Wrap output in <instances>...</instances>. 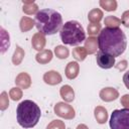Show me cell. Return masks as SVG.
<instances>
[{
	"instance_id": "6da1fadb",
	"label": "cell",
	"mask_w": 129,
	"mask_h": 129,
	"mask_svg": "<svg viewBox=\"0 0 129 129\" xmlns=\"http://www.w3.org/2000/svg\"><path fill=\"white\" fill-rule=\"evenodd\" d=\"M99 49L114 57L121 55L127 47V38L121 28L105 27L98 35Z\"/></svg>"
},
{
	"instance_id": "7a4b0ae2",
	"label": "cell",
	"mask_w": 129,
	"mask_h": 129,
	"mask_svg": "<svg viewBox=\"0 0 129 129\" xmlns=\"http://www.w3.org/2000/svg\"><path fill=\"white\" fill-rule=\"evenodd\" d=\"M35 26L38 32L44 35H52L60 31L63 23L59 12L54 9L44 8L35 15Z\"/></svg>"
},
{
	"instance_id": "3957f363",
	"label": "cell",
	"mask_w": 129,
	"mask_h": 129,
	"mask_svg": "<svg viewBox=\"0 0 129 129\" xmlns=\"http://www.w3.org/2000/svg\"><path fill=\"white\" fill-rule=\"evenodd\" d=\"M41 116L40 108L31 100H24L19 103L16 109V118L18 124L23 128L34 127Z\"/></svg>"
},
{
	"instance_id": "277c9868",
	"label": "cell",
	"mask_w": 129,
	"mask_h": 129,
	"mask_svg": "<svg viewBox=\"0 0 129 129\" xmlns=\"http://www.w3.org/2000/svg\"><path fill=\"white\" fill-rule=\"evenodd\" d=\"M59 36L67 45H79L86 40V32L81 23L76 20L67 21L59 31Z\"/></svg>"
},
{
	"instance_id": "5b68a950",
	"label": "cell",
	"mask_w": 129,
	"mask_h": 129,
	"mask_svg": "<svg viewBox=\"0 0 129 129\" xmlns=\"http://www.w3.org/2000/svg\"><path fill=\"white\" fill-rule=\"evenodd\" d=\"M111 129H129V109L114 110L110 118Z\"/></svg>"
},
{
	"instance_id": "8992f818",
	"label": "cell",
	"mask_w": 129,
	"mask_h": 129,
	"mask_svg": "<svg viewBox=\"0 0 129 129\" xmlns=\"http://www.w3.org/2000/svg\"><path fill=\"white\" fill-rule=\"evenodd\" d=\"M53 112L58 117L67 119V120L74 119L75 116H76L75 109L73 108V106H71L67 102H58V103H56L54 105V107H53Z\"/></svg>"
},
{
	"instance_id": "52a82bcc",
	"label": "cell",
	"mask_w": 129,
	"mask_h": 129,
	"mask_svg": "<svg viewBox=\"0 0 129 129\" xmlns=\"http://www.w3.org/2000/svg\"><path fill=\"white\" fill-rule=\"evenodd\" d=\"M96 61L97 64L105 70L111 69L115 66V57L109 53L103 52V51H98L97 52V56H96Z\"/></svg>"
},
{
	"instance_id": "ba28073f",
	"label": "cell",
	"mask_w": 129,
	"mask_h": 129,
	"mask_svg": "<svg viewBox=\"0 0 129 129\" xmlns=\"http://www.w3.org/2000/svg\"><path fill=\"white\" fill-rule=\"evenodd\" d=\"M99 96H100L101 100L104 102H112V101H115L119 97V92L115 88L106 87L100 91Z\"/></svg>"
},
{
	"instance_id": "9c48e42d",
	"label": "cell",
	"mask_w": 129,
	"mask_h": 129,
	"mask_svg": "<svg viewBox=\"0 0 129 129\" xmlns=\"http://www.w3.org/2000/svg\"><path fill=\"white\" fill-rule=\"evenodd\" d=\"M42 79H43V82L46 85H49V86L58 85L62 81L61 75L58 72H56V71H48V72L44 73Z\"/></svg>"
},
{
	"instance_id": "30bf717a",
	"label": "cell",
	"mask_w": 129,
	"mask_h": 129,
	"mask_svg": "<svg viewBox=\"0 0 129 129\" xmlns=\"http://www.w3.org/2000/svg\"><path fill=\"white\" fill-rule=\"evenodd\" d=\"M45 44H46V38H45L44 34H42L41 32H36L33 34L32 38H31L32 48H34L35 50H37L39 52V51L43 50Z\"/></svg>"
},
{
	"instance_id": "8fae6325",
	"label": "cell",
	"mask_w": 129,
	"mask_h": 129,
	"mask_svg": "<svg viewBox=\"0 0 129 129\" xmlns=\"http://www.w3.org/2000/svg\"><path fill=\"white\" fill-rule=\"evenodd\" d=\"M15 85H16V87H18L20 89H24V90L28 89L31 86L30 76L25 72L19 73L15 78Z\"/></svg>"
},
{
	"instance_id": "7c38bea8",
	"label": "cell",
	"mask_w": 129,
	"mask_h": 129,
	"mask_svg": "<svg viewBox=\"0 0 129 129\" xmlns=\"http://www.w3.org/2000/svg\"><path fill=\"white\" fill-rule=\"evenodd\" d=\"M66 77L69 80H74L79 76L80 73V64L77 61H70L64 70Z\"/></svg>"
},
{
	"instance_id": "4fadbf2b",
	"label": "cell",
	"mask_w": 129,
	"mask_h": 129,
	"mask_svg": "<svg viewBox=\"0 0 129 129\" xmlns=\"http://www.w3.org/2000/svg\"><path fill=\"white\" fill-rule=\"evenodd\" d=\"M59 95L62 98L63 102L70 103L75 100V91L69 85H64L59 89Z\"/></svg>"
},
{
	"instance_id": "5bb4252c",
	"label": "cell",
	"mask_w": 129,
	"mask_h": 129,
	"mask_svg": "<svg viewBox=\"0 0 129 129\" xmlns=\"http://www.w3.org/2000/svg\"><path fill=\"white\" fill-rule=\"evenodd\" d=\"M23 6H22V11L27 14V15H36L38 13V6L34 2V0H22Z\"/></svg>"
},
{
	"instance_id": "9a60e30c",
	"label": "cell",
	"mask_w": 129,
	"mask_h": 129,
	"mask_svg": "<svg viewBox=\"0 0 129 129\" xmlns=\"http://www.w3.org/2000/svg\"><path fill=\"white\" fill-rule=\"evenodd\" d=\"M53 53L50 49H43L42 51H39L35 55V60L40 64H46L52 59Z\"/></svg>"
},
{
	"instance_id": "2e32d148",
	"label": "cell",
	"mask_w": 129,
	"mask_h": 129,
	"mask_svg": "<svg viewBox=\"0 0 129 129\" xmlns=\"http://www.w3.org/2000/svg\"><path fill=\"white\" fill-rule=\"evenodd\" d=\"M89 54H93L97 52V49L99 48L98 44V38L96 36H89L85 40V46H84Z\"/></svg>"
},
{
	"instance_id": "e0dca14e",
	"label": "cell",
	"mask_w": 129,
	"mask_h": 129,
	"mask_svg": "<svg viewBox=\"0 0 129 129\" xmlns=\"http://www.w3.org/2000/svg\"><path fill=\"white\" fill-rule=\"evenodd\" d=\"M94 116L99 124H104L108 121V112L102 106H97L94 109Z\"/></svg>"
},
{
	"instance_id": "ac0fdd59",
	"label": "cell",
	"mask_w": 129,
	"mask_h": 129,
	"mask_svg": "<svg viewBox=\"0 0 129 129\" xmlns=\"http://www.w3.org/2000/svg\"><path fill=\"white\" fill-rule=\"evenodd\" d=\"M35 26V20L28 17V16H23L21 17L20 21H19V27L21 32H26L31 30L33 27Z\"/></svg>"
},
{
	"instance_id": "d6986e66",
	"label": "cell",
	"mask_w": 129,
	"mask_h": 129,
	"mask_svg": "<svg viewBox=\"0 0 129 129\" xmlns=\"http://www.w3.org/2000/svg\"><path fill=\"white\" fill-rule=\"evenodd\" d=\"M104 13L100 8H94L88 13V19L91 23H100L103 19Z\"/></svg>"
},
{
	"instance_id": "ffe728a7",
	"label": "cell",
	"mask_w": 129,
	"mask_h": 129,
	"mask_svg": "<svg viewBox=\"0 0 129 129\" xmlns=\"http://www.w3.org/2000/svg\"><path fill=\"white\" fill-rule=\"evenodd\" d=\"M24 55H25V52H24V49L19 46V45H16L15 47V50L13 52V55H12V63L14 66H19L23 58H24Z\"/></svg>"
},
{
	"instance_id": "44dd1931",
	"label": "cell",
	"mask_w": 129,
	"mask_h": 129,
	"mask_svg": "<svg viewBox=\"0 0 129 129\" xmlns=\"http://www.w3.org/2000/svg\"><path fill=\"white\" fill-rule=\"evenodd\" d=\"M104 24L106 25V27L118 28L121 24V19L116 16H113V15H108L104 19Z\"/></svg>"
},
{
	"instance_id": "7402d4cb",
	"label": "cell",
	"mask_w": 129,
	"mask_h": 129,
	"mask_svg": "<svg viewBox=\"0 0 129 129\" xmlns=\"http://www.w3.org/2000/svg\"><path fill=\"white\" fill-rule=\"evenodd\" d=\"M99 4L101 6V8H103L105 11H115L117 9V1L116 0H100Z\"/></svg>"
},
{
	"instance_id": "603a6c76",
	"label": "cell",
	"mask_w": 129,
	"mask_h": 129,
	"mask_svg": "<svg viewBox=\"0 0 129 129\" xmlns=\"http://www.w3.org/2000/svg\"><path fill=\"white\" fill-rule=\"evenodd\" d=\"M87 54H88V52H87L86 48L83 46H77L73 49V56L78 61L85 60V58L87 57Z\"/></svg>"
},
{
	"instance_id": "cb8c5ba5",
	"label": "cell",
	"mask_w": 129,
	"mask_h": 129,
	"mask_svg": "<svg viewBox=\"0 0 129 129\" xmlns=\"http://www.w3.org/2000/svg\"><path fill=\"white\" fill-rule=\"evenodd\" d=\"M1 31V52L4 53L6 51V49L9 47L10 45V40H9V34L6 32V30L4 28H0Z\"/></svg>"
},
{
	"instance_id": "d4e9b609",
	"label": "cell",
	"mask_w": 129,
	"mask_h": 129,
	"mask_svg": "<svg viewBox=\"0 0 129 129\" xmlns=\"http://www.w3.org/2000/svg\"><path fill=\"white\" fill-rule=\"evenodd\" d=\"M54 54L57 58L59 59H64L67 57H69L70 54V50L67 46L64 45H57L54 47Z\"/></svg>"
},
{
	"instance_id": "484cf974",
	"label": "cell",
	"mask_w": 129,
	"mask_h": 129,
	"mask_svg": "<svg viewBox=\"0 0 129 129\" xmlns=\"http://www.w3.org/2000/svg\"><path fill=\"white\" fill-rule=\"evenodd\" d=\"M102 30V25L100 23H90L88 24L87 27V31L89 33V35L91 36H95V35H99V33Z\"/></svg>"
},
{
	"instance_id": "4316f807",
	"label": "cell",
	"mask_w": 129,
	"mask_h": 129,
	"mask_svg": "<svg viewBox=\"0 0 129 129\" xmlns=\"http://www.w3.org/2000/svg\"><path fill=\"white\" fill-rule=\"evenodd\" d=\"M22 89L18 88V87H14V88H11L10 91H9V97L11 98V100L13 101H19L21 98H22Z\"/></svg>"
},
{
	"instance_id": "83f0119b",
	"label": "cell",
	"mask_w": 129,
	"mask_h": 129,
	"mask_svg": "<svg viewBox=\"0 0 129 129\" xmlns=\"http://www.w3.org/2000/svg\"><path fill=\"white\" fill-rule=\"evenodd\" d=\"M9 106V99H8V94L7 92L3 91L0 95V110L5 111Z\"/></svg>"
},
{
	"instance_id": "f1b7e54d",
	"label": "cell",
	"mask_w": 129,
	"mask_h": 129,
	"mask_svg": "<svg viewBox=\"0 0 129 129\" xmlns=\"http://www.w3.org/2000/svg\"><path fill=\"white\" fill-rule=\"evenodd\" d=\"M45 129H66V125L61 120H52L50 123H48Z\"/></svg>"
},
{
	"instance_id": "f546056e",
	"label": "cell",
	"mask_w": 129,
	"mask_h": 129,
	"mask_svg": "<svg viewBox=\"0 0 129 129\" xmlns=\"http://www.w3.org/2000/svg\"><path fill=\"white\" fill-rule=\"evenodd\" d=\"M121 23L125 27L129 28V10H126L123 12V14L121 16Z\"/></svg>"
},
{
	"instance_id": "4dcf8cb0",
	"label": "cell",
	"mask_w": 129,
	"mask_h": 129,
	"mask_svg": "<svg viewBox=\"0 0 129 129\" xmlns=\"http://www.w3.org/2000/svg\"><path fill=\"white\" fill-rule=\"evenodd\" d=\"M120 103H121V105H122L124 108L129 109V94L123 95V96L121 97V99H120Z\"/></svg>"
},
{
	"instance_id": "1f68e13d",
	"label": "cell",
	"mask_w": 129,
	"mask_h": 129,
	"mask_svg": "<svg viewBox=\"0 0 129 129\" xmlns=\"http://www.w3.org/2000/svg\"><path fill=\"white\" fill-rule=\"evenodd\" d=\"M127 66H128V61H127L126 59H123V60L119 61L117 64H115V68H116L117 70H119V71L123 72V71H125V70H126Z\"/></svg>"
},
{
	"instance_id": "d6a6232c",
	"label": "cell",
	"mask_w": 129,
	"mask_h": 129,
	"mask_svg": "<svg viewBox=\"0 0 129 129\" xmlns=\"http://www.w3.org/2000/svg\"><path fill=\"white\" fill-rule=\"evenodd\" d=\"M123 82H124V85L126 86V88L129 90V71H127L124 76H123Z\"/></svg>"
},
{
	"instance_id": "836d02e7",
	"label": "cell",
	"mask_w": 129,
	"mask_h": 129,
	"mask_svg": "<svg viewBox=\"0 0 129 129\" xmlns=\"http://www.w3.org/2000/svg\"><path fill=\"white\" fill-rule=\"evenodd\" d=\"M76 129H89V127L87 125H85V124H79Z\"/></svg>"
}]
</instances>
